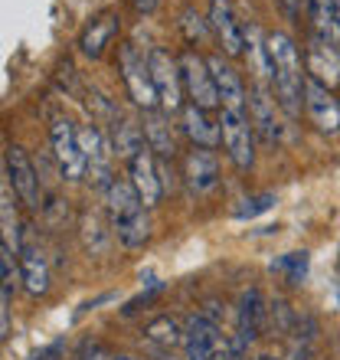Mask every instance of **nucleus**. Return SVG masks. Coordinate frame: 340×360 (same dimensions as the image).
<instances>
[{"mask_svg":"<svg viewBox=\"0 0 340 360\" xmlns=\"http://www.w3.org/2000/svg\"><path fill=\"white\" fill-rule=\"evenodd\" d=\"M265 46H268V63H272L275 98L288 118H298L304 98V79H308V72H301V53L288 33H268Z\"/></svg>","mask_w":340,"mask_h":360,"instance_id":"obj_1","label":"nucleus"},{"mask_svg":"<svg viewBox=\"0 0 340 360\" xmlns=\"http://www.w3.org/2000/svg\"><path fill=\"white\" fill-rule=\"evenodd\" d=\"M148 66H151V79L157 89L164 112H183V76H180V59H174L167 49L154 46L148 53Z\"/></svg>","mask_w":340,"mask_h":360,"instance_id":"obj_2","label":"nucleus"},{"mask_svg":"<svg viewBox=\"0 0 340 360\" xmlns=\"http://www.w3.org/2000/svg\"><path fill=\"white\" fill-rule=\"evenodd\" d=\"M219 131H223V148H226L229 161L236 164L239 171H249L255 164V128L246 118V112L223 108V115H219Z\"/></svg>","mask_w":340,"mask_h":360,"instance_id":"obj_3","label":"nucleus"},{"mask_svg":"<svg viewBox=\"0 0 340 360\" xmlns=\"http://www.w3.org/2000/svg\"><path fill=\"white\" fill-rule=\"evenodd\" d=\"M180 76H183V92L190 95V105H200V108H219V89L213 82V72H209V63L200 53L187 49L183 56H180Z\"/></svg>","mask_w":340,"mask_h":360,"instance_id":"obj_4","label":"nucleus"},{"mask_svg":"<svg viewBox=\"0 0 340 360\" xmlns=\"http://www.w3.org/2000/svg\"><path fill=\"white\" fill-rule=\"evenodd\" d=\"M49 141H53V158H56V167L66 180H82L89 174V161L82 154V144H79V131L72 128L69 118H56L53 128H49Z\"/></svg>","mask_w":340,"mask_h":360,"instance_id":"obj_5","label":"nucleus"},{"mask_svg":"<svg viewBox=\"0 0 340 360\" xmlns=\"http://www.w3.org/2000/svg\"><path fill=\"white\" fill-rule=\"evenodd\" d=\"M122 79H124V86H128L131 102L138 105V108H144V112L161 108V98H157V89H154L148 56H141L134 46H122Z\"/></svg>","mask_w":340,"mask_h":360,"instance_id":"obj_6","label":"nucleus"},{"mask_svg":"<svg viewBox=\"0 0 340 360\" xmlns=\"http://www.w3.org/2000/svg\"><path fill=\"white\" fill-rule=\"evenodd\" d=\"M4 167H7V184H13V193H17L30 210L43 207V197H39V174L20 144H7Z\"/></svg>","mask_w":340,"mask_h":360,"instance_id":"obj_7","label":"nucleus"},{"mask_svg":"<svg viewBox=\"0 0 340 360\" xmlns=\"http://www.w3.org/2000/svg\"><path fill=\"white\" fill-rule=\"evenodd\" d=\"M304 112L314 122V128L324 134H340V98L318 79H304Z\"/></svg>","mask_w":340,"mask_h":360,"instance_id":"obj_8","label":"nucleus"},{"mask_svg":"<svg viewBox=\"0 0 340 360\" xmlns=\"http://www.w3.org/2000/svg\"><path fill=\"white\" fill-rule=\"evenodd\" d=\"M128 180H131L134 190H138L144 210L157 207V200H161V193H164V184H161V167H157V154H154L151 148H141V151L128 161Z\"/></svg>","mask_w":340,"mask_h":360,"instance_id":"obj_9","label":"nucleus"},{"mask_svg":"<svg viewBox=\"0 0 340 360\" xmlns=\"http://www.w3.org/2000/svg\"><path fill=\"white\" fill-rule=\"evenodd\" d=\"M209 30H213V37L216 43L223 46L226 56H242L246 53V33L242 27L236 23L233 17V7H229V0H209Z\"/></svg>","mask_w":340,"mask_h":360,"instance_id":"obj_10","label":"nucleus"},{"mask_svg":"<svg viewBox=\"0 0 340 360\" xmlns=\"http://www.w3.org/2000/svg\"><path fill=\"white\" fill-rule=\"evenodd\" d=\"M304 72L327 89L340 86V49L311 33V43L304 49Z\"/></svg>","mask_w":340,"mask_h":360,"instance_id":"obj_11","label":"nucleus"},{"mask_svg":"<svg viewBox=\"0 0 340 360\" xmlns=\"http://www.w3.org/2000/svg\"><path fill=\"white\" fill-rule=\"evenodd\" d=\"M275 108H282L278 98H275L262 82H255L252 92H249V122H252L255 134L262 138L265 144H275L282 134H278V118H275Z\"/></svg>","mask_w":340,"mask_h":360,"instance_id":"obj_12","label":"nucleus"},{"mask_svg":"<svg viewBox=\"0 0 340 360\" xmlns=\"http://www.w3.org/2000/svg\"><path fill=\"white\" fill-rule=\"evenodd\" d=\"M209 63V72H213V82H216L219 89V102H223V108H233V112H246V86H242V79H239V72L233 66H229L226 59L219 56H207Z\"/></svg>","mask_w":340,"mask_h":360,"instance_id":"obj_13","label":"nucleus"},{"mask_svg":"<svg viewBox=\"0 0 340 360\" xmlns=\"http://www.w3.org/2000/svg\"><path fill=\"white\" fill-rule=\"evenodd\" d=\"M183 177L193 193H209L219 180V161L209 148H193L183 158Z\"/></svg>","mask_w":340,"mask_h":360,"instance_id":"obj_14","label":"nucleus"},{"mask_svg":"<svg viewBox=\"0 0 340 360\" xmlns=\"http://www.w3.org/2000/svg\"><path fill=\"white\" fill-rule=\"evenodd\" d=\"M20 256V278H23V288L30 295H46L49 292V266H46V256L39 252V246L33 243H20L17 249Z\"/></svg>","mask_w":340,"mask_h":360,"instance_id":"obj_15","label":"nucleus"},{"mask_svg":"<svg viewBox=\"0 0 340 360\" xmlns=\"http://www.w3.org/2000/svg\"><path fill=\"white\" fill-rule=\"evenodd\" d=\"M219 341V328L213 318L207 314H193L187 321V338H183V351L187 360H209L213 357V347Z\"/></svg>","mask_w":340,"mask_h":360,"instance_id":"obj_16","label":"nucleus"},{"mask_svg":"<svg viewBox=\"0 0 340 360\" xmlns=\"http://www.w3.org/2000/svg\"><path fill=\"white\" fill-rule=\"evenodd\" d=\"M105 207H108L112 226H118V223H124V219L138 217V213L144 210V203H141V197H138V190H134L131 180L115 177L112 187L105 190Z\"/></svg>","mask_w":340,"mask_h":360,"instance_id":"obj_17","label":"nucleus"},{"mask_svg":"<svg viewBox=\"0 0 340 360\" xmlns=\"http://www.w3.org/2000/svg\"><path fill=\"white\" fill-rule=\"evenodd\" d=\"M180 122H183V131H187V138L193 141V148H209V151H213V148L223 141L219 124L209 122V112L200 108V105H183Z\"/></svg>","mask_w":340,"mask_h":360,"instance_id":"obj_18","label":"nucleus"},{"mask_svg":"<svg viewBox=\"0 0 340 360\" xmlns=\"http://www.w3.org/2000/svg\"><path fill=\"white\" fill-rule=\"evenodd\" d=\"M118 27H122V20L115 17V13H105V17L92 20L89 27H85V33L79 37V46H82V53L89 59H102L105 49L112 46V39L118 37Z\"/></svg>","mask_w":340,"mask_h":360,"instance_id":"obj_19","label":"nucleus"},{"mask_svg":"<svg viewBox=\"0 0 340 360\" xmlns=\"http://www.w3.org/2000/svg\"><path fill=\"white\" fill-rule=\"evenodd\" d=\"M144 138H148V148H151L161 161H174L177 144H174V131H170V122H167V112H164V108L144 112Z\"/></svg>","mask_w":340,"mask_h":360,"instance_id":"obj_20","label":"nucleus"},{"mask_svg":"<svg viewBox=\"0 0 340 360\" xmlns=\"http://www.w3.org/2000/svg\"><path fill=\"white\" fill-rule=\"evenodd\" d=\"M311 20H314V37L340 49V17H337V0H311Z\"/></svg>","mask_w":340,"mask_h":360,"instance_id":"obj_21","label":"nucleus"},{"mask_svg":"<svg viewBox=\"0 0 340 360\" xmlns=\"http://www.w3.org/2000/svg\"><path fill=\"white\" fill-rule=\"evenodd\" d=\"M144 338H148L154 347H161V351H174L177 344H183L187 328H180V321H177V318H170V314H157V318H151V321H148Z\"/></svg>","mask_w":340,"mask_h":360,"instance_id":"obj_22","label":"nucleus"},{"mask_svg":"<svg viewBox=\"0 0 340 360\" xmlns=\"http://www.w3.org/2000/svg\"><path fill=\"white\" fill-rule=\"evenodd\" d=\"M79 233H82L85 252H92V256H105L108 252V229H105L98 213H85L82 223H79Z\"/></svg>","mask_w":340,"mask_h":360,"instance_id":"obj_23","label":"nucleus"},{"mask_svg":"<svg viewBox=\"0 0 340 360\" xmlns=\"http://www.w3.org/2000/svg\"><path fill=\"white\" fill-rule=\"evenodd\" d=\"M148 148V138H144V128H138L134 122H122L115 128V154L124 158V161H131L134 154Z\"/></svg>","mask_w":340,"mask_h":360,"instance_id":"obj_24","label":"nucleus"},{"mask_svg":"<svg viewBox=\"0 0 340 360\" xmlns=\"http://www.w3.org/2000/svg\"><path fill=\"white\" fill-rule=\"evenodd\" d=\"M115 236H118V243H122V246H128V249L144 246V243L151 239V223H148V213L141 210L138 217L118 223V226H115Z\"/></svg>","mask_w":340,"mask_h":360,"instance_id":"obj_25","label":"nucleus"},{"mask_svg":"<svg viewBox=\"0 0 340 360\" xmlns=\"http://www.w3.org/2000/svg\"><path fill=\"white\" fill-rule=\"evenodd\" d=\"M180 30H183L187 43H200V39H207V33H209V20H203L193 7H187L180 13Z\"/></svg>","mask_w":340,"mask_h":360,"instance_id":"obj_26","label":"nucleus"},{"mask_svg":"<svg viewBox=\"0 0 340 360\" xmlns=\"http://www.w3.org/2000/svg\"><path fill=\"white\" fill-rule=\"evenodd\" d=\"M272 203H275V193H255V197H246L236 207V219L259 217V213H265V210H272Z\"/></svg>","mask_w":340,"mask_h":360,"instance_id":"obj_27","label":"nucleus"},{"mask_svg":"<svg viewBox=\"0 0 340 360\" xmlns=\"http://www.w3.org/2000/svg\"><path fill=\"white\" fill-rule=\"evenodd\" d=\"M278 269L288 272V285H298L308 272V252H288V256L278 262Z\"/></svg>","mask_w":340,"mask_h":360,"instance_id":"obj_28","label":"nucleus"},{"mask_svg":"<svg viewBox=\"0 0 340 360\" xmlns=\"http://www.w3.org/2000/svg\"><path fill=\"white\" fill-rule=\"evenodd\" d=\"M0 272H4V285L13 288V246L10 243L0 246Z\"/></svg>","mask_w":340,"mask_h":360,"instance_id":"obj_29","label":"nucleus"},{"mask_svg":"<svg viewBox=\"0 0 340 360\" xmlns=\"http://www.w3.org/2000/svg\"><path fill=\"white\" fill-rule=\"evenodd\" d=\"M63 354H66V341H53L46 347H39L30 360H63Z\"/></svg>","mask_w":340,"mask_h":360,"instance_id":"obj_30","label":"nucleus"},{"mask_svg":"<svg viewBox=\"0 0 340 360\" xmlns=\"http://www.w3.org/2000/svg\"><path fill=\"white\" fill-rule=\"evenodd\" d=\"M236 357H239V354H236V347H233V341H229V338H219L209 360H236Z\"/></svg>","mask_w":340,"mask_h":360,"instance_id":"obj_31","label":"nucleus"},{"mask_svg":"<svg viewBox=\"0 0 340 360\" xmlns=\"http://www.w3.org/2000/svg\"><path fill=\"white\" fill-rule=\"evenodd\" d=\"M79 360H115V357H108V351H105L102 344H82Z\"/></svg>","mask_w":340,"mask_h":360,"instance_id":"obj_32","label":"nucleus"},{"mask_svg":"<svg viewBox=\"0 0 340 360\" xmlns=\"http://www.w3.org/2000/svg\"><path fill=\"white\" fill-rule=\"evenodd\" d=\"M285 7H288V13H292V17H301L304 10L311 13V0H285Z\"/></svg>","mask_w":340,"mask_h":360,"instance_id":"obj_33","label":"nucleus"},{"mask_svg":"<svg viewBox=\"0 0 340 360\" xmlns=\"http://www.w3.org/2000/svg\"><path fill=\"white\" fill-rule=\"evenodd\" d=\"M134 4V10L141 13V17H148V13H154V10L161 7V0H131Z\"/></svg>","mask_w":340,"mask_h":360,"instance_id":"obj_34","label":"nucleus"},{"mask_svg":"<svg viewBox=\"0 0 340 360\" xmlns=\"http://www.w3.org/2000/svg\"><path fill=\"white\" fill-rule=\"evenodd\" d=\"M115 360H134V357H115Z\"/></svg>","mask_w":340,"mask_h":360,"instance_id":"obj_35","label":"nucleus"},{"mask_svg":"<svg viewBox=\"0 0 340 360\" xmlns=\"http://www.w3.org/2000/svg\"><path fill=\"white\" fill-rule=\"evenodd\" d=\"M337 17H340V0H337Z\"/></svg>","mask_w":340,"mask_h":360,"instance_id":"obj_36","label":"nucleus"},{"mask_svg":"<svg viewBox=\"0 0 340 360\" xmlns=\"http://www.w3.org/2000/svg\"><path fill=\"white\" fill-rule=\"evenodd\" d=\"M262 360H275V357H262Z\"/></svg>","mask_w":340,"mask_h":360,"instance_id":"obj_37","label":"nucleus"}]
</instances>
